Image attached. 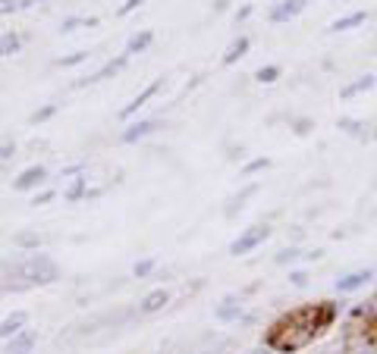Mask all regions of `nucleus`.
I'll use <instances>...</instances> for the list:
<instances>
[{"mask_svg":"<svg viewBox=\"0 0 377 354\" xmlns=\"http://www.w3.org/2000/svg\"><path fill=\"white\" fill-rule=\"evenodd\" d=\"M10 270H13V276L26 279V286H50V282L60 279L57 264L50 257H44V254H28V257L16 260Z\"/></svg>","mask_w":377,"mask_h":354,"instance_id":"1","label":"nucleus"},{"mask_svg":"<svg viewBox=\"0 0 377 354\" xmlns=\"http://www.w3.org/2000/svg\"><path fill=\"white\" fill-rule=\"evenodd\" d=\"M268 239H270L268 226H248V229L239 232V239L230 242V254H233V257H246V254H252L255 248H261Z\"/></svg>","mask_w":377,"mask_h":354,"instance_id":"2","label":"nucleus"},{"mask_svg":"<svg viewBox=\"0 0 377 354\" xmlns=\"http://www.w3.org/2000/svg\"><path fill=\"white\" fill-rule=\"evenodd\" d=\"M374 279V270L371 266H365V270H352V273H343L340 279L333 282V288L340 295H352V292H358V288H365L368 282Z\"/></svg>","mask_w":377,"mask_h":354,"instance_id":"3","label":"nucleus"},{"mask_svg":"<svg viewBox=\"0 0 377 354\" xmlns=\"http://www.w3.org/2000/svg\"><path fill=\"white\" fill-rule=\"evenodd\" d=\"M126 60H129V54H123V57H117V60H110V63H104L98 72H91V75H85V79H79V82H73V88H89V85H98V82H104L107 75H117L120 69L126 66Z\"/></svg>","mask_w":377,"mask_h":354,"instance_id":"4","label":"nucleus"},{"mask_svg":"<svg viewBox=\"0 0 377 354\" xmlns=\"http://www.w3.org/2000/svg\"><path fill=\"white\" fill-rule=\"evenodd\" d=\"M305 3H309V0H280V3L270 7L268 19L270 22H289V19H295V16L305 10Z\"/></svg>","mask_w":377,"mask_h":354,"instance_id":"5","label":"nucleus"},{"mask_svg":"<svg viewBox=\"0 0 377 354\" xmlns=\"http://www.w3.org/2000/svg\"><path fill=\"white\" fill-rule=\"evenodd\" d=\"M160 85H164V79H158V82H151V85H148V88H142V91H138V95H136V97H132V101H129V104H126V107H123V110H120V119H129V116H132V113H138V110H142V107H145V104H148V101H151V97H154V95H158V91H160Z\"/></svg>","mask_w":377,"mask_h":354,"instance_id":"6","label":"nucleus"},{"mask_svg":"<svg viewBox=\"0 0 377 354\" xmlns=\"http://www.w3.org/2000/svg\"><path fill=\"white\" fill-rule=\"evenodd\" d=\"M44 179H48V170H44V166H28V170H22L19 176L13 179V188L32 191V188H38V185H44Z\"/></svg>","mask_w":377,"mask_h":354,"instance_id":"7","label":"nucleus"},{"mask_svg":"<svg viewBox=\"0 0 377 354\" xmlns=\"http://www.w3.org/2000/svg\"><path fill=\"white\" fill-rule=\"evenodd\" d=\"M26 323H28V313L26 311H13L7 317V320L0 323V339H13V335H19V333H26Z\"/></svg>","mask_w":377,"mask_h":354,"instance_id":"8","label":"nucleus"},{"mask_svg":"<svg viewBox=\"0 0 377 354\" xmlns=\"http://www.w3.org/2000/svg\"><path fill=\"white\" fill-rule=\"evenodd\" d=\"M374 85H377V79L371 72H365V75H358L356 82L343 85V88H340V97H343V101H349V97H358V95H365V91H371Z\"/></svg>","mask_w":377,"mask_h":354,"instance_id":"9","label":"nucleus"},{"mask_svg":"<svg viewBox=\"0 0 377 354\" xmlns=\"http://www.w3.org/2000/svg\"><path fill=\"white\" fill-rule=\"evenodd\" d=\"M158 119H138V123H132L129 126V129H126L123 132V135H120V138H123V141L126 144H136L138 141V138H145V135H151V132H154V129H158Z\"/></svg>","mask_w":377,"mask_h":354,"instance_id":"10","label":"nucleus"},{"mask_svg":"<svg viewBox=\"0 0 377 354\" xmlns=\"http://www.w3.org/2000/svg\"><path fill=\"white\" fill-rule=\"evenodd\" d=\"M167 301H170V292H167V288H154V292H148L142 298L138 311H142V313H158V311H164Z\"/></svg>","mask_w":377,"mask_h":354,"instance_id":"11","label":"nucleus"},{"mask_svg":"<svg viewBox=\"0 0 377 354\" xmlns=\"http://www.w3.org/2000/svg\"><path fill=\"white\" fill-rule=\"evenodd\" d=\"M365 19H368V13H365V10H356V13L340 16V19L330 22V32H349V28H356V26H365Z\"/></svg>","mask_w":377,"mask_h":354,"instance_id":"12","label":"nucleus"},{"mask_svg":"<svg viewBox=\"0 0 377 354\" xmlns=\"http://www.w3.org/2000/svg\"><path fill=\"white\" fill-rule=\"evenodd\" d=\"M32 348H35V333H28V329L7 342V354H32Z\"/></svg>","mask_w":377,"mask_h":354,"instance_id":"13","label":"nucleus"},{"mask_svg":"<svg viewBox=\"0 0 377 354\" xmlns=\"http://www.w3.org/2000/svg\"><path fill=\"white\" fill-rule=\"evenodd\" d=\"M248 48H252V41H248L246 35H239V38H236V41L230 44V48H226V54H223V63H226V66H233L236 60H242V57L248 54Z\"/></svg>","mask_w":377,"mask_h":354,"instance_id":"14","label":"nucleus"},{"mask_svg":"<svg viewBox=\"0 0 377 354\" xmlns=\"http://www.w3.org/2000/svg\"><path fill=\"white\" fill-rule=\"evenodd\" d=\"M252 195H258V185H246V188L239 191V195H233V198H230V204H226V217H236V213L242 210V207H246V201L252 198Z\"/></svg>","mask_w":377,"mask_h":354,"instance_id":"15","label":"nucleus"},{"mask_svg":"<svg viewBox=\"0 0 377 354\" xmlns=\"http://www.w3.org/2000/svg\"><path fill=\"white\" fill-rule=\"evenodd\" d=\"M242 311H246V307H242V301H223V304L217 307V320L220 323H233V320H239L242 317Z\"/></svg>","mask_w":377,"mask_h":354,"instance_id":"16","label":"nucleus"},{"mask_svg":"<svg viewBox=\"0 0 377 354\" xmlns=\"http://www.w3.org/2000/svg\"><path fill=\"white\" fill-rule=\"evenodd\" d=\"M151 41H154V35L145 28V32H136L129 38V44H126V54H142V50H148L151 48Z\"/></svg>","mask_w":377,"mask_h":354,"instance_id":"17","label":"nucleus"},{"mask_svg":"<svg viewBox=\"0 0 377 354\" xmlns=\"http://www.w3.org/2000/svg\"><path fill=\"white\" fill-rule=\"evenodd\" d=\"M336 126H340L346 135H356V138H365V129H368L362 119H352V116H340V123Z\"/></svg>","mask_w":377,"mask_h":354,"instance_id":"18","label":"nucleus"},{"mask_svg":"<svg viewBox=\"0 0 377 354\" xmlns=\"http://www.w3.org/2000/svg\"><path fill=\"white\" fill-rule=\"evenodd\" d=\"M85 195H89V179L85 176H75V182L63 191V198L66 201H79V198H85Z\"/></svg>","mask_w":377,"mask_h":354,"instance_id":"19","label":"nucleus"},{"mask_svg":"<svg viewBox=\"0 0 377 354\" xmlns=\"http://www.w3.org/2000/svg\"><path fill=\"white\" fill-rule=\"evenodd\" d=\"M19 35L16 32H3L0 35V57H10V54H16L19 50Z\"/></svg>","mask_w":377,"mask_h":354,"instance_id":"20","label":"nucleus"},{"mask_svg":"<svg viewBox=\"0 0 377 354\" xmlns=\"http://www.w3.org/2000/svg\"><path fill=\"white\" fill-rule=\"evenodd\" d=\"M280 72H283V69H280V66H274V63H270V66H261L258 72H255V79H258L261 85H274L277 79H280Z\"/></svg>","mask_w":377,"mask_h":354,"instance_id":"21","label":"nucleus"},{"mask_svg":"<svg viewBox=\"0 0 377 354\" xmlns=\"http://www.w3.org/2000/svg\"><path fill=\"white\" fill-rule=\"evenodd\" d=\"M79 26H98L95 16H69V19H63V32H75Z\"/></svg>","mask_w":377,"mask_h":354,"instance_id":"22","label":"nucleus"},{"mask_svg":"<svg viewBox=\"0 0 377 354\" xmlns=\"http://www.w3.org/2000/svg\"><path fill=\"white\" fill-rule=\"evenodd\" d=\"M89 50H79V54H69V57H60V60H57V66L60 69H66V66H79V63H85L89 60Z\"/></svg>","mask_w":377,"mask_h":354,"instance_id":"23","label":"nucleus"},{"mask_svg":"<svg viewBox=\"0 0 377 354\" xmlns=\"http://www.w3.org/2000/svg\"><path fill=\"white\" fill-rule=\"evenodd\" d=\"M13 242H16L19 248H35V251H38V245H42V239H38L35 232H19Z\"/></svg>","mask_w":377,"mask_h":354,"instance_id":"24","label":"nucleus"},{"mask_svg":"<svg viewBox=\"0 0 377 354\" xmlns=\"http://www.w3.org/2000/svg\"><path fill=\"white\" fill-rule=\"evenodd\" d=\"M299 257H309V254H302L299 248H283V251H277V264H293V260H299Z\"/></svg>","mask_w":377,"mask_h":354,"instance_id":"25","label":"nucleus"},{"mask_svg":"<svg viewBox=\"0 0 377 354\" xmlns=\"http://www.w3.org/2000/svg\"><path fill=\"white\" fill-rule=\"evenodd\" d=\"M57 113V104H48V107H42V110H35L32 113V123L38 126V123H44V119H50V116Z\"/></svg>","mask_w":377,"mask_h":354,"instance_id":"26","label":"nucleus"},{"mask_svg":"<svg viewBox=\"0 0 377 354\" xmlns=\"http://www.w3.org/2000/svg\"><path fill=\"white\" fill-rule=\"evenodd\" d=\"M268 166H270V160H268V157H258V160H252V164H246V170H242V173H246V176H252V173H258V170H268Z\"/></svg>","mask_w":377,"mask_h":354,"instance_id":"27","label":"nucleus"},{"mask_svg":"<svg viewBox=\"0 0 377 354\" xmlns=\"http://www.w3.org/2000/svg\"><path fill=\"white\" fill-rule=\"evenodd\" d=\"M151 270H154V260H138V264L136 266H132V273H136V276H138V279H145V276H148V273Z\"/></svg>","mask_w":377,"mask_h":354,"instance_id":"28","label":"nucleus"},{"mask_svg":"<svg viewBox=\"0 0 377 354\" xmlns=\"http://www.w3.org/2000/svg\"><path fill=\"white\" fill-rule=\"evenodd\" d=\"M16 10H22V0H0V16L16 13Z\"/></svg>","mask_w":377,"mask_h":354,"instance_id":"29","label":"nucleus"},{"mask_svg":"<svg viewBox=\"0 0 377 354\" xmlns=\"http://www.w3.org/2000/svg\"><path fill=\"white\" fill-rule=\"evenodd\" d=\"M142 3H145V0H126L123 7H120V10H117V16H129V13H132V10H138V7H142Z\"/></svg>","mask_w":377,"mask_h":354,"instance_id":"30","label":"nucleus"},{"mask_svg":"<svg viewBox=\"0 0 377 354\" xmlns=\"http://www.w3.org/2000/svg\"><path fill=\"white\" fill-rule=\"evenodd\" d=\"M289 282H293V286H305V282H309V276H305V273H302V270H293V273H289Z\"/></svg>","mask_w":377,"mask_h":354,"instance_id":"31","label":"nucleus"},{"mask_svg":"<svg viewBox=\"0 0 377 354\" xmlns=\"http://www.w3.org/2000/svg\"><path fill=\"white\" fill-rule=\"evenodd\" d=\"M50 198H54V191L48 188V191H42V195H35V201H32V204H35V207H42V204H48Z\"/></svg>","mask_w":377,"mask_h":354,"instance_id":"32","label":"nucleus"},{"mask_svg":"<svg viewBox=\"0 0 377 354\" xmlns=\"http://www.w3.org/2000/svg\"><path fill=\"white\" fill-rule=\"evenodd\" d=\"M295 126H299V129H295V132H299V135H305V132H309V119H299V123H295Z\"/></svg>","mask_w":377,"mask_h":354,"instance_id":"33","label":"nucleus"},{"mask_svg":"<svg viewBox=\"0 0 377 354\" xmlns=\"http://www.w3.org/2000/svg\"><path fill=\"white\" fill-rule=\"evenodd\" d=\"M248 16H252V7H242L239 13H236V19H248Z\"/></svg>","mask_w":377,"mask_h":354,"instance_id":"34","label":"nucleus"},{"mask_svg":"<svg viewBox=\"0 0 377 354\" xmlns=\"http://www.w3.org/2000/svg\"><path fill=\"white\" fill-rule=\"evenodd\" d=\"M248 354H274L270 348H255V351H248Z\"/></svg>","mask_w":377,"mask_h":354,"instance_id":"35","label":"nucleus"},{"mask_svg":"<svg viewBox=\"0 0 377 354\" xmlns=\"http://www.w3.org/2000/svg\"><path fill=\"white\" fill-rule=\"evenodd\" d=\"M32 3H44V0H22V7H32Z\"/></svg>","mask_w":377,"mask_h":354,"instance_id":"36","label":"nucleus"},{"mask_svg":"<svg viewBox=\"0 0 377 354\" xmlns=\"http://www.w3.org/2000/svg\"><path fill=\"white\" fill-rule=\"evenodd\" d=\"M362 354H371V351H362Z\"/></svg>","mask_w":377,"mask_h":354,"instance_id":"37","label":"nucleus"},{"mask_svg":"<svg viewBox=\"0 0 377 354\" xmlns=\"http://www.w3.org/2000/svg\"><path fill=\"white\" fill-rule=\"evenodd\" d=\"M374 304H377V301H374Z\"/></svg>","mask_w":377,"mask_h":354,"instance_id":"38","label":"nucleus"}]
</instances>
